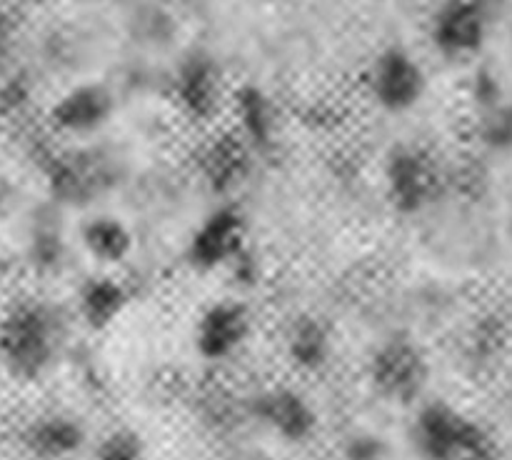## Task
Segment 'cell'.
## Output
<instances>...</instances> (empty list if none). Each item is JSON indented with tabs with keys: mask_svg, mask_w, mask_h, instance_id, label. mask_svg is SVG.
<instances>
[{
	"mask_svg": "<svg viewBox=\"0 0 512 460\" xmlns=\"http://www.w3.org/2000/svg\"><path fill=\"white\" fill-rule=\"evenodd\" d=\"M63 348V318L43 300L13 305L0 320V363L13 378L38 380L48 373Z\"/></svg>",
	"mask_w": 512,
	"mask_h": 460,
	"instance_id": "obj_1",
	"label": "cell"
},
{
	"mask_svg": "<svg viewBox=\"0 0 512 460\" xmlns=\"http://www.w3.org/2000/svg\"><path fill=\"white\" fill-rule=\"evenodd\" d=\"M410 443L420 460H498L488 430L443 400L425 403L415 413Z\"/></svg>",
	"mask_w": 512,
	"mask_h": 460,
	"instance_id": "obj_2",
	"label": "cell"
},
{
	"mask_svg": "<svg viewBox=\"0 0 512 460\" xmlns=\"http://www.w3.org/2000/svg\"><path fill=\"white\" fill-rule=\"evenodd\" d=\"M368 375L380 398L388 403L410 405L423 395L430 368L423 350L413 340L393 338L375 350Z\"/></svg>",
	"mask_w": 512,
	"mask_h": 460,
	"instance_id": "obj_3",
	"label": "cell"
},
{
	"mask_svg": "<svg viewBox=\"0 0 512 460\" xmlns=\"http://www.w3.org/2000/svg\"><path fill=\"white\" fill-rule=\"evenodd\" d=\"M365 88L375 105L388 113H405L423 100L428 75L418 58L405 48H388L375 55L365 73Z\"/></svg>",
	"mask_w": 512,
	"mask_h": 460,
	"instance_id": "obj_4",
	"label": "cell"
},
{
	"mask_svg": "<svg viewBox=\"0 0 512 460\" xmlns=\"http://www.w3.org/2000/svg\"><path fill=\"white\" fill-rule=\"evenodd\" d=\"M490 33V8L485 0H443L430 23V40L445 58H470Z\"/></svg>",
	"mask_w": 512,
	"mask_h": 460,
	"instance_id": "obj_5",
	"label": "cell"
},
{
	"mask_svg": "<svg viewBox=\"0 0 512 460\" xmlns=\"http://www.w3.org/2000/svg\"><path fill=\"white\" fill-rule=\"evenodd\" d=\"M253 320L238 300H218L200 313L193 328V345L208 363H223L238 355L248 343Z\"/></svg>",
	"mask_w": 512,
	"mask_h": 460,
	"instance_id": "obj_6",
	"label": "cell"
},
{
	"mask_svg": "<svg viewBox=\"0 0 512 460\" xmlns=\"http://www.w3.org/2000/svg\"><path fill=\"white\" fill-rule=\"evenodd\" d=\"M245 240V223L238 210H213L195 228L188 243V258L195 268L215 270L238 260Z\"/></svg>",
	"mask_w": 512,
	"mask_h": 460,
	"instance_id": "obj_7",
	"label": "cell"
},
{
	"mask_svg": "<svg viewBox=\"0 0 512 460\" xmlns=\"http://www.w3.org/2000/svg\"><path fill=\"white\" fill-rule=\"evenodd\" d=\"M85 440L83 423L63 410L35 415L20 430V445L35 460H73L85 448Z\"/></svg>",
	"mask_w": 512,
	"mask_h": 460,
	"instance_id": "obj_8",
	"label": "cell"
},
{
	"mask_svg": "<svg viewBox=\"0 0 512 460\" xmlns=\"http://www.w3.org/2000/svg\"><path fill=\"white\" fill-rule=\"evenodd\" d=\"M253 415L263 428L285 443H305L318 428V413L300 393L290 388L265 390L255 398Z\"/></svg>",
	"mask_w": 512,
	"mask_h": 460,
	"instance_id": "obj_9",
	"label": "cell"
},
{
	"mask_svg": "<svg viewBox=\"0 0 512 460\" xmlns=\"http://www.w3.org/2000/svg\"><path fill=\"white\" fill-rule=\"evenodd\" d=\"M390 198L403 210H420L435 198L440 188L438 163L420 148H405L388 163Z\"/></svg>",
	"mask_w": 512,
	"mask_h": 460,
	"instance_id": "obj_10",
	"label": "cell"
},
{
	"mask_svg": "<svg viewBox=\"0 0 512 460\" xmlns=\"http://www.w3.org/2000/svg\"><path fill=\"white\" fill-rule=\"evenodd\" d=\"M83 245L95 260L110 265L118 263L130 253L133 238H130L128 228L118 218L98 215V218L88 220V225L83 228Z\"/></svg>",
	"mask_w": 512,
	"mask_h": 460,
	"instance_id": "obj_11",
	"label": "cell"
},
{
	"mask_svg": "<svg viewBox=\"0 0 512 460\" xmlns=\"http://www.w3.org/2000/svg\"><path fill=\"white\" fill-rule=\"evenodd\" d=\"M125 293L113 278H93L80 290V315L93 328H105L120 315Z\"/></svg>",
	"mask_w": 512,
	"mask_h": 460,
	"instance_id": "obj_12",
	"label": "cell"
},
{
	"mask_svg": "<svg viewBox=\"0 0 512 460\" xmlns=\"http://www.w3.org/2000/svg\"><path fill=\"white\" fill-rule=\"evenodd\" d=\"M288 353L298 368L320 370L333 353L328 330L318 320H300L288 335Z\"/></svg>",
	"mask_w": 512,
	"mask_h": 460,
	"instance_id": "obj_13",
	"label": "cell"
},
{
	"mask_svg": "<svg viewBox=\"0 0 512 460\" xmlns=\"http://www.w3.org/2000/svg\"><path fill=\"white\" fill-rule=\"evenodd\" d=\"M180 98L195 115H205L218 100V75L205 63L190 65L180 78Z\"/></svg>",
	"mask_w": 512,
	"mask_h": 460,
	"instance_id": "obj_14",
	"label": "cell"
},
{
	"mask_svg": "<svg viewBox=\"0 0 512 460\" xmlns=\"http://www.w3.org/2000/svg\"><path fill=\"white\" fill-rule=\"evenodd\" d=\"M63 123L65 128L70 130H85L98 125L100 120L105 118V110H108V100L103 98L95 90H88V93H73L70 98H65L63 103Z\"/></svg>",
	"mask_w": 512,
	"mask_h": 460,
	"instance_id": "obj_15",
	"label": "cell"
},
{
	"mask_svg": "<svg viewBox=\"0 0 512 460\" xmlns=\"http://www.w3.org/2000/svg\"><path fill=\"white\" fill-rule=\"evenodd\" d=\"M93 460H148V453L138 433L120 428L100 440Z\"/></svg>",
	"mask_w": 512,
	"mask_h": 460,
	"instance_id": "obj_16",
	"label": "cell"
},
{
	"mask_svg": "<svg viewBox=\"0 0 512 460\" xmlns=\"http://www.w3.org/2000/svg\"><path fill=\"white\" fill-rule=\"evenodd\" d=\"M238 140H223V143L215 145L213 153H208L205 165L210 170V178L213 180H238L240 173L245 168V153L240 145H235Z\"/></svg>",
	"mask_w": 512,
	"mask_h": 460,
	"instance_id": "obj_17",
	"label": "cell"
},
{
	"mask_svg": "<svg viewBox=\"0 0 512 460\" xmlns=\"http://www.w3.org/2000/svg\"><path fill=\"white\" fill-rule=\"evenodd\" d=\"M388 448L378 435H353L345 445V460H385Z\"/></svg>",
	"mask_w": 512,
	"mask_h": 460,
	"instance_id": "obj_18",
	"label": "cell"
}]
</instances>
